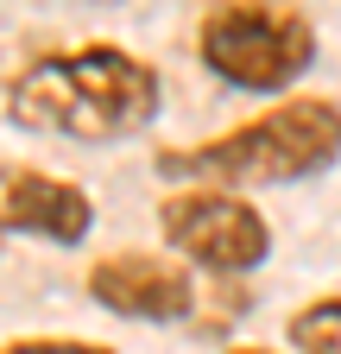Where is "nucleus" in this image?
<instances>
[{
    "label": "nucleus",
    "instance_id": "1",
    "mask_svg": "<svg viewBox=\"0 0 341 354\" xmlns=\"http://www.w3.org/2000/svg\"><path fill=\"white\" fill-rule=\"evenodd\" d=\"M0 108L26 133L114 146L158 120L164 76L152 57L126 51V44L89 38V44H57V51H38L32 64H19L0 88Z\"/></svg>",
    "mask_w": 341,
    "mask_h": 354
},
{
    "label": "nucleus",
    "instance_id": "2",
    "mask_svg": "<svg viewBox=\"0 0 341 354\" xmlns=\"http://www.w3.org/2000/svg\"><path fill=\"white\" fill-rule=\"evenodd\" d=\"M158 177L170 184H215V190H278V184H304L341 165V102L329 95H284L260 108L253 120L215 133L196 146H164Z\"/></svg>",
    "mask_w": 341,
    "mask_h": 354
},
{
    "label": "nucleus",
    "instance_id": "3",
    "mask_svg": "<svg viewBox=\"0 0 341 354\" xmlns=\"http://www.w3.org/2000/svg\"><path fill=\"white\" fill-rule=\"evenodd\" d=\"M322 57V32L297 0H208L196 64L234 95H291Z\"/></svg>",
    "mask_w": 341,
    "mask_h": 354
},
{
    "label": "nucleus",
    "instance_id": "4",
    "mask_svg": "<svg viewBox=\"0 0 341 354\" xmlns=\"http://www.w3.org/2000/svg\"><path fill=\"white\" fill-rule=\"evenodd\" d=\"M158 234H164L170 259H184L190 272H215V279H253L272 259V221L253 209V196L215 190V184L164 190Z\"/></svg>",
    "mask_w": 341,
    "mask_h": 354
},
{
    "label": "nucleus",
    "instance_id": "5",
    "mask_svg": "<svg viewBox=\"0 0 341 354\" xmlns=\"http://www.w3.org/2000/svg\"><path fill=\"white\" fill-rule=\"evenodd\" d=\"M95 310L120 323H146V329H164V323H190L196 310V272L170 253H152V247H114L89 266L82 279Z\"/></svg>",
    "mask_w": 341,
    "mask_h": 354
},
{
    "label": "nucleus",
    "instance_id": "6",
    "mask_svg": "<svg viewBox=\"0 0 341 354\" xmlns=\"http://www.w3.org/2000/svg\"><path fill=\"white\" fill-rule=\"evenodd\" d=\"M0 228L45 247H82L95 228V196L57 171H0Z\"/></svg>",
    "mask_w": 341,
    "mask_h": 354
},
{
    "label": "nucleus",
    "instance_id": "7",
    "mask_svg": "<svg viewBox=\"0 0 341 354\" xmlns=\"http://www.w3.org/2000/svg\"><path fill=\"white\" fill-rule=\"evenodd\" d=\"M284 342H291V354H341V291L297 304L284 323Z\"/></svg>",
    "mask_w": 341,
    "mask_h": 354
},
{
    "label": "nucleus",
    "instance_id": "8",
    "mask_svg": "<svg viewBox=\"0 0 341 354\" xmlns=\"http://www.w3.org/2000/svg\"><path fill=\"white\" fill-rule=\"evenodd\" d=\"M0 354H120V348L95 335H13L0 342Z\"/></svg>",
    "mask_w": 341,
    "mask_h": 354
},
{
    "label": "nucleus",
    "instance_id": "9",
    "mask_svg": "<svg viewBox=\"0 0 341 354\" xmlns=\"http://www.w3.org/2000/svg\"><path fill=\"white\" fill-rule=\"evenodd\" d=\"M228 354H272V348H253V342H240V348H228Z\"/></svg>",
    "mask_w": 341,
    "mask_h": 354
},
{
    "label": "nucleus",
    "instance_id": "10",
    "mask_svg": "<svg viewBox=\"0 0 341 354\" xmlns=\"http://www.w3.org/2000/svg\"><path fill=\"white\" fill-rule=\"evenodd\" d=\"M0 241H7V228H0Z\"/></svg>",
    "mask_w": 341,
    "mask_h": 354
}]
</instances>
